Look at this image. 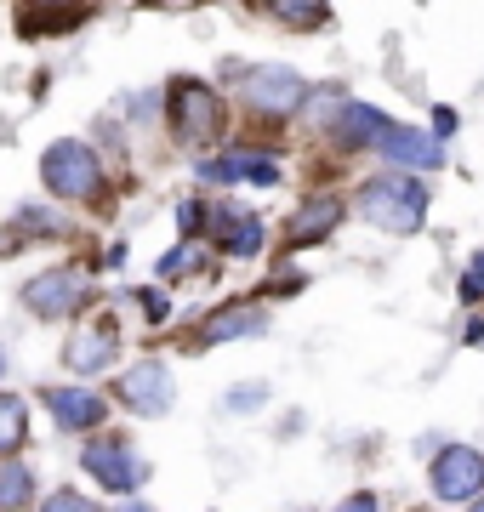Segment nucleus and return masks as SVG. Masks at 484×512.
<instances>
[{
  "mask_svg": "<svg viewBox=\"0 0 484 512\" xmlns=\"http://www.w3.org/2000/svg\"><path fill=\"white\" fill-rule=\"evenodd\" d=\"M29 495H35V473L18 467V461H6V467H0V512L29 507Z\"/></svg>",
  "mask_w": 484,
  "mask_h": 512,
  "instance_id": "nucleus-18",
  "label": "nucleus"
},
{
  "mask_svg": "<svg viewBox=\"0 0 484 512\" xmlns=\"http://www.w3.org/2000/svg\"><path fill=\"white\" fill-rule=\"evenodd\" d=\"M262 399H268L262 382H240L234 393H228V410H262Z\"/></svg>",
  "mask_w": 484,
  "mask_h": 512,
  "instance_id": "nucleus-20",
  "label": "nucleus"
},
{
  "mask_svg": "<svg viewBox=\"0 0 484 512\" xmlns=\"http://www.w3.org/2000/svg\"><path fill=\"white\" fill-rule=\"evenodd\" d=\"M211 228H217L228 256H257L262 251V222L251 217V211H240V205H217Z\"/></svg>",
  "mask_w": 484,
  "mask_h": 512,
  "instance_id": "nucleus-13",
  "label": "nucleus"
},
{
  "mask_svg": "<svg viewBox=\"0 0 484 512\" xmlns=\"http://www.w3.org/2000/svg\"><path fill=\"white\" fill-rule=\"evenodd\" d=\"M336 512H376V495H365V490H359V495H348V501H342Z\"/></svg>",
  "mask_w": 484,
  "mask_h": 512,
  "instance_id": "nucleus-27",
  "label": "nucleus"
},
{
  "mask_svg": "<svg viewBox=\"0 0 484 512\" xmlns=\"http://www.w3.org/2000/svg\"><path fill=\"white\" fill-rule=\"evenodd\" d=\"M137 302H143V313H149V319H166V313H171V302H166L160 291H143Z\"/></svg>",
  "mask_w": 484,
  "mask_h": 512,
  "instance_id": "nucleus-26",
  "label": "nucleus"
},
{
  "mask_svg": "<svg viewBox=\"0 0 484 512\" xmlns=\"http://www.w3.org/2000/svg\"><path fill=\"white\" fill-rule=\"evenodd\" d=\"M188 268H194V251H188V245H177V251L166 256V262H160V274L166 279H177V274H188Z\"/></svg>",
  "mask_w": 484,
  "mask_h": 512,
  "instance_id": "nucleus-23",
  "label": "nucleus"
},
{
  "mask_svg": "<svg viewBox=\"0 0 484 512\" xmlns=\"http://www.w3.org/2000/svg\"><path fill=\"white\" fill-rule=\"evenodd\" d=\"M200 222H205V205L200 200L177 205V228H183V234H200Z\"/></svg>",
  "mask_w": 484,
  "mask_h": 512,
  "instance_id": "nucleus-22",
  "label": "nucleus"
},
{
  "mask_svg": "<svg viewBox=\"0 0 484 512\" xmlns=\"http://www.w3.org/2000/svg\"><path fill=\"white\" fill-rule=\"evenodd\" d=\"M262 325H268V319H262L257 308H217L200 325V342L205 348H217V342H234V336H257Z\"/></svg>",
  "mask_w": 484,
  "mask_h": 512,
  "instance_id": "nucleus-14",
  "label": "nucleus"
},
{
  "mask_svg": "<svg viewBox=\"0 0 484 512\" xmlns=\"http://www.w3.org/2000/svg\"><path fill=\"white\" fill-rule=\"evenodd\" d=\"M450 131H456V109H433V143H439V137H450Z\"/></svg>",
  "mask_w": 484,
  "mask_h": 512,
  "instance_id": "nucleus-25",
  "label": "nucleus"
},
{
  "mask_svg": "<svg viewBox=\"0 0 484 512\" xmlns=\"http://www.w3.org/2000/svg\"><path fill=\"white\" fill-rule=\"evenodd\" d=\"M245 103L268 120H285V114H297L308 103V86H302V74L291 69H257L245 80Z\"/></svg>",
  "mask_w": 484,
  "mask_h": 512,
  "instance_id": "nucleus-6",
  "label": "nucleus"
},
{
  "mask_svg": "<svg viewBox=\"0 0 484 512\" xmlns=\"http://www.w3.org/2000/svg\"><path fill=\"white\" fill-rule=\"evenodd\" d=\"M126 512H149V507H126Z\"/></svg>",
  "mask_w": 484,
  "mask_h": 512,
  "instance_id": "nucleus-30",
  "label": "nucleus"
},
{
  "mask_svg": "<svg viewBox=\"0 0 484 512\" xmlns=\"http://www.w3.org/2000/svg\"><path fill=\"white\" fill-rule=\"evenodd\" d=\"M462 296H467V302H479V296H484V256L473 262V274L462 279Z\"/></svg>",
  "mask_w": 484,
  "mask_h": 512,
  "instance_id": "nucleus-24",
  "label": "nucleus"
},
{
  "mask_svg": "<svg viewBox=\"0 0 484 512\" xmlns=\"http://www.w3.org/2000/svg\"><path fill=\"white\" fill-rule=\"evenodd\" d=\"M433 495L439 501H479L484 495V456L467 444H450L433 456Z\"/></svg>",
  "mask_w": 484,
  "mask_h": 512,
  "instance_id": "nucleus-4",
  "label": "nucleus"
},
{
  "mask_svg": "<svg viewBox=\"0 0 484 512\" xmlns=\"http://www.w3.org/2000/svg\"><path fill=\"white\" fill-rule=\"evenodd\" d=\"M336 217H342V205L336 200H308L291 217V245H314V239H325L336 228Z\"/></svg>",
  "mask_w": 484,
  "mask_h": 512,
  "instance_id": "nucleus-15",
  "label": "nucleus"
},
{
  "mask_svg": "<svg viewBox=\"0 0 484 512\" xmlns=\"http://www.w3.org/2000/svg\"><path fill=\"white\" fill-rule=\"evenodd\" d=\"M40 512H97V501H86V495H75V490H57V495H46Z\"/></svg>",
  "mask_w": 484,
  "mask_h": 512,
  "instance_id": "nucleus-21",
  "label": "nucleus"
},
{
  "mask_svg": "<svg viewBox=\"0 0 484 512\" xmlns=\"http://www.w3.org/2000/svg\"><path fill=\"white\" fill-rule=\"evenodd\" d=\"M171 120H177V137L183 143H211L223 131V103L200 80H177L171 86Z\"/></svg>",
  "mask_w": 484,
  "mask_h": 512,
  "instance_id": "nucleus-3",
  "label": "nucleus"
},
{
  "mask_svg": "<svg viewBox=\"0 0 484 512\" xmlns=\"http://www.w3.org/2000/svg\"><path fill=\"white\" fill-rule=\"evenodd\" d=\"M46 410H52V421L63 433H86V427H97V421L109 416V404L97 399V393H86V387H52Z\"/></svg>",
  "mask_w": 484,
  "mask_h": 512,
  "instance_id": "nucleus-10",
  "label": "nucleus"
},
{
  "mask_svg": "<svg viewBox=\"0 0 484 512\" xmlns=\"http://www.w3.org/2000/svg\"><path fill=\"white\" fill-rule=\"evenodd\" d=\"M205 183H257V188H274L280 183V165L268 154H228V160H205L200 165Z\"/></svg>",
  "mask_w": 484,
  "mask_h": 512,
  "instance_id": "nucleus-12",
  "label": "nucleus"
},
{
  "mask_svg": "<svg viewBox=\"0 0 484 512\" xmlns=\"http://www.w3.org/2000/svg\"><path fill=\"white\" fill-rule=\"evenodd\" d=\"M114 348H120V325H114V319H97V325L69 336L63 359H69V370H80V376H97V370L114 365Z\"/></svg>",
  "mask_w": 484,
  "mask_h": 512,
  "instance_id": "nucleus-9",
  "label": "nucleus"
},
{
  "mask_svg": "<svg viewBox=\"0 0 484 512\" xmlns=\"http://www.w3.org/2000/svg\"><path fill=\"white\" fill-rule=\"evenodd\" d=\"M274 18L291 23V29H319L331 12H325V6H302V0H280V6H274Z\"/></svg>",
  "mask_w": 484,
  "mask_h": 512,
  "instance_id": "nucleus-19",
  "label": "nucleus"
},
{
  "mask_svg": "<svg viewBox=\"0 0 484 512\" xmlns=\"http://www.w3.org/2000/svg\"><path fill=\"white\" fill-rule=\"evenodd\" d=\"M0 376H6V353H0Z\"/></svg>",
  "mask_w": 484,
  "mask_h": 512,
  "instance_id": "nucleus-29",
  "label": "nucleus"
},
{
  "mask_svg": "<svg viewBox=\"0 0 484 512\" xmlns=\"http://www.w3.org/2000/svg\"><path fill=\"white\" fill-rule=\"evenodd\" d=\"M371 148L382 154V160H393V165H439L445 160V148L433 143L428 131H416V126H388Z\"/></svg>",
  "mask_w": 484,
  "mask_h": 512,
  "instance_id": "nucleus-11",
  "label": "nucleus"
},
{
  "mask_svg": "<svg viewBox=\"0 0 484 512\" xmlns=\"http://www.w3.org/2000/svg\"><path fill=\"white\" fill-rule=\"evenodd\" d=\"M359 217L376 222L382 234H416L422 217H428V188L410 183L405 171H393V177H371V183L359 188Z\"/></svg>",
  "mask_w": 484,
  "mask_h": 512,
  "instance_id": "nucleus-1",
  "label": "nucleus"
},
{
  "mask_svg": "<svg viewBox=\"0 0 484 512\" xmlns=\"http://www.w3.org/2000/svg\"><path fill=\"white\" fill-rule=\"evenodd\" d=\"M120 404L126 410H137V416H166L171 410V370L160 365V359H143V365H131L126 376H120Z\"/></svg>",
  "mask_w": 484,
  "mask_h": 512,
  "instance_id": "nucleus-7",
  "label": "nucleus"
},
{
  "mask_svg": "<svg viewBox=\"0 0 484 512\" xmlns=\"http://www.w3.org/2000/svg\"><path fill=\"white\" fill-rule=\"evenodd\" d=\"M388 126L393 120L382 109H371V103H342V137H348V143H376Z\"/></svg>",
  "mask_w": 484,
  "mask_h": 512,
  "instance_id": "nucleus-16",
  "label": "nucleus"
},
{
  "mask_svg": "<svg viewBox=\"0 0 484 512\" xmlns=\"http://www.w3.org/2000/svg\"><path fill=\"white\" fill-rule=\"evenodd\" d=\"M29 439V404L18 393H0V456H12Z\"/></svg>",
  "mask_w": 484,
  "mask_h": 512,
  "instance_id": "nucleus-17",
  "label": "nucleus"
},
{
  "mask_svg": "<svg viewBox=\"0 0 484 512\" xmlns=\"http://www.w3.org/2000/svg\"><path fill=\"white\" fill-rule=\"evenodd\" d=\"M80 461H86V473H92L103 490H114V495H131L137 484H143V478H149V467L131 456V444H126V439H92Z\"/></svg>",
  "mask_w": 484,
  "mask_h": 512,
  "instance_id": "nucleus-5",
  "label": "nucleus"
},
{
  "mask_svg": "<svg viewBox=\"0 0 484 512\" xmlns=\"http://www.w3.org/2000/svg\"><path fill=\"white\" fill-rule=\"evenodd\" d=\"M80 296H86V285H80V274H69V268H46V274H35L29 285H23V302H29L40 319H63V313H75Z\"/></svg>",
  "mask_w": 484,
  "mask_h": 512,
  "instance_id": "nucleus-8",
  "label": "nucleus"
},
{
  "mask_svg": "<svg viewBox=\"0 0 484 512\" xmlns=\"http://www.w3.org/2000/svg\"><path fill=\"white\" fill-rule=\"evenodd\" d=\"M473 512H484V495H479V501H473Z\"/></svg>",
  "mask_w": 484,
  "mask_h": 512,
  "instance_id": "nucleus-28",
  "label": "nucleus"
},
{
  "mask_svg": "<svg viewBox=\"0 0 484 512\" xmlns=\"http://www.w3.org/2000/svg\"><path fill=\"white\" fill-rule=\"evenodd\" d=\"M40 177H46V188L57 200H92L103 188V165H97V154L86 143L63 137V143H52L40 154Z\"/></svg>",
  "mask_w": 484,
  "mask_h": 512,
  "instance_id": "nucleus-2",
  "label": "nucleus"
}]
</instances>
